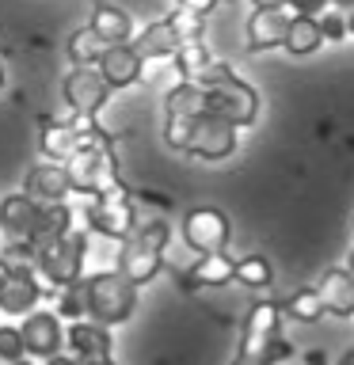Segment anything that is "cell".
Wrapping results in <instances>:
<instances>
[{"instance_id": "6da1fadb", "label": "cell", "mask_w": 354, "mask_h": 365, "mask_svg": "<svg viewBox=\"0 0 354 365\" xmlns=\"http://www.w3.org/2000/svg\"><path fill=\"white\" fill-rule=\"evenodd\" d=\"M293 358V342L282 335V304L259 301L244 319V335L233 365H282Z\"/></svg>"}, {"instance_id": "7a4b0ae2", "label": "cell", "mask_w": 354, "mask_h": 365, "mask_svg": "<svg viewBox=\"0 0 354 365\" xmlns=\"http://www.w3.org/2000/svg\"><path fill=\"white\" fill-rule=\"evenodd\" d=\"M164 141L179 153H191L198 160H228L236 153L240 137L236 125L217 114H198V118H168L164 122Z\"/></svg>"}, {"instance_id": "3957f363", "label": "cell", "mask_w": 354, "mask_h": 365, "mask_svg": "<svg viewBox=\"0 0 354 365\" xmlns=\"http://www.w3.org/2000/svg\"><path fill=\"white\" fill-rule=\"evenodd\" d=\"M171 240V228L168 221L160 217H148V221H137V228L122 240V251H118V274H126L133 285H145L153 282L160 267H164V247Z\"/></svg>"}, {"instance_id": "277c9868", "label": "cell", "mask_w": 354, "mask_h": 365, "mask_svg": "<svg viewBox=\"0 0 354 365\" xmlns=\"http://www.w3.org/2000/svg\"><path fill=\"white\" fill-rule=\"evenodd\" d=\"M137 308V285L118 270L88 274V319L103 327H118Z\"/></svg>"}, {"instance_id": "5b68a950", "label": "cell", "mask_w": 354, "mask_h": 365, "mask_svg": "<svg viewBox=\"0 0 354 365\" xmlns=\"http://www.w3.org/2000/svg\"><path fill=\"white\" fill-rule=\"evenodd\" d=\"M65 171H69V187H73L76 194H84V198H99V194H111V190L122 187L114 145L84 148V153H76L73 160H69Z\"/></svg>"}, {"instance_id": "8992f818", "label": "cell", "mask_w": 354, "mask_h": 365, "mask_svg": "<svg viewBox=\"0 0 354 365\" xmlns=\"http://www.w3.org/2000/svg\"><path fill=\"white\" fill-rule=\"evenodd\" d=\"M84 259H88V232H69L54 244H46L34 251V270L42 274L54 289H65L84 278Z\"/></svg>"}, {"instance_id": "52a82bcc", "label": "cell", "mask_w": 354, "mask_h": 365, "mask_svg": "<svg viewBox=\"0 0 354 365\" xmlns=\"http://www.w3.org/2000/svg\"><path fill=\"white\" fill-rule=\"evenodd\" d=\"M88 228L107 240H126L137 228V198L133 190H111V194H99V198L88 202Z\"/></svg>"}, {"instance_id": "ba28073f", "label": "cell", "mask_w": 354, "mask_h": 365, "mask_svg": "<svg viewBox=\"0 0 354 365\" xmlns=\"http://www.w3.org/2000/svg\"><path fill=\"white\" fill-rule=\"evenodd\" d=\"M206 114H217V118H228L240 130V125H251L259 118V91L244 84L236 73L221 80V84L206 88Z\"/></svg>"}, {"instance_id": "9c48e42d", "label": "cell", "mask_w": 354, "mask_h": 365, "mask_svg": "<svg viewBox=\"0 0 354 365\" xmlns=\"http://www.w3.org/2000/svg\"><path fill=\"white\" fill-rule=\"evenodd\" d=\"M111 99V84L99 76L96 65H80L65 76V103L73 114H84V118H96L103 110V103Z\"/></svg>"}, {"instance_id": "30bf717a", "label": "cell", "mask_w": 354, "mask_h": 365, "mask_svg": "<svg viewBox=\"0 0 354 365\" xmlns=\"http://www.w3.org/2000/svg\"><path fill=\"white\" fill-rule=\"evenodd\" d=\"M183 240L187 247H194L198 255H213V251H225L228 244V217L213 205H198L183 217Z\"/></svg>"}, {"instance_id": "8fae6325", "label": "cell", "mask_w": 354, "mask_h": 365, "mask_svg": "<svg viewBox=\"0 0 354 365\" xmlns=\"http://www.w3.org/2000/svg\"><path fill=\"white\" fill-rule=\"evenodd\" d=\"M42 301V282L34 262H11V274L0 289V312L8 316H31L34 304Z\"/></svg>"}, {"instance_id": "7c38bea8", "label": "cell", "mask_w": 354, "mask_h": 365, "mask_svg": "<svg viewBox=\"0 0 354 365\" xmlns=\"http://www.w3.org/2000/svg\"><path fill=\"white\" fill-rule=\"evenodd\" d=\"M171 65H176L179 80H187V84H202V88L221 84V80L233 76V68L221 65V61H213L210 50H206L202 42H183L179 50L171 53Z\"/></svg>"}, {"instance_id": "4fadbf2b", "label": "cell", "mask_w": 354, "mask_h": 365, "mask_svg": "<svg viewBox=\"0 0 354 365\" xmlns=\"http://www.w3.org/2000/svg\"><path fill=\"white\" fill-rule=\"evenodd\" d=\"M23 346H27V358H54V354H61V339H65V331H61V316L57 312H39L34 308L31 316H23Z\"/></svg>"}, {"instance_id": "5bb4252c", "label": "cell", "mask_w": 354, "mask_h": 365, "mask_svg": "<svg viewBox=\"0 0 354 365\" xmlns=\"http://www.w3.org/2000/svg\"><path fill=\"white\" fill-rule=\"evenodd\" d=\"M23 194H27L31 202H39V205L65 202L69 194H73L65 164H54V160H46V164L27 168V175H23Z\"/></svg>"}, {"instance_id": "9a60e30c", "label": "cell", "mask_w": 354, "mask_h": 365, "mask_svg": "<svg viewBox=\"0 0 354 365\" xmlns=\"http://www.w3.org/2000/svg\"><path fill=\"white\" fill-rule=\"evenodd\" d=\"M293 11L290 8H256V16L248 19V50H274V46H285V34H290Z\"/></svg>"}, {"instance_id": "2e32d148", "label": "cell", "mask_w": 354, "mask_h": 365, "mask_svg": "<svg viewBox=\"0 0 354 365\" xmlns=\"http://www.w3.org/2000/svg\"><path fill=\"white\" fill-rule=\"evenodd\" d=\"M65 342L69 350H73V358L80 361H99V358H111V327L96 324V319H76V324H69L65 331Z\"/></svg>"}, {"instance_id": "e0dca14e", "label": "cell", "mask_w": 354, "mask_h": 365, "mask_svg": "<svg viewBox=\"0 0 354 365\" xmlns=\"http://www.w3.org/2000/svg\"><path fill=\"white\" fill-rule=\"evenodd\" d=\"M96 68H99V76L111 84V91H118V88H130V84H137V80H141L145 61L137 57L133 46L126 42V46H107Z\"/></svg>"}, {"instance_id": "ac0fdd59", "label": "cell", "mask_w": 354, "mask_h": 365, "mask_svg": "<svg viewBox=\"0 0 354 365\" xmlns=\"http://www.w3.org/2000/svg\"><path fill=\"white\" fill-rule=\"evenodd\" d=\"M313 289L320 293V301H324V308H328L331 316H339V319H350L354 316V274L347 267L324 270Z\"/></svg>"}, {"instance_id": "d6986e66", "label": "cell", "mask_w": 354, "mask_h": 365, "mask_svg": "<svg viewBox=\"0 0 354 365\" xmlns=\"http://www.w3.org/2000/svg\"><path fill=\"white\" fill-rule=\"evenodd\" d=\"M39 202H31L27 194H8L0 198V232L4 240H27L31 244V232H34V221H39Z\"/></svg>"}, {"instance_id": "ffe728a7", "label": "cell", "mask_w": 354, "mask_h": 365, "mask_svg": "<svg viewBox=\"0 0 354 365\" xmlns=\"http://www.w3.org/2000/svg\"><path fill=\"white\" fill-rule=\"evenodd\" d=\"M236 282V262L225 255V251H213V255H198V262L183 274V285L187 289H217V285Z\"/></svg>"}, {"instance_id": "44dd1931", "label": "cell", "mask_w": 354, "mask_h": 365, "mask_svg": "<svg viewBox=\"0 0 354 365\" xmlns=\"http://www.w3.org/2000/svg\"><path fill=\"white\" fill-rule=\"evenodd\" d=\"M88 27L99 34L107 46H126V42H133V19L126 16L122 8H114V4H96L91 8V19H88Z\"/></svg>"}, {"instance_id": "7402d4cb", "label": "cell", "mask_w": 354, "mask_h": 365, "mask_svg": "<svg viewBox=\"0 0 354 365\" xmlns=\"http://www.w3.org/2000/svg\"><path fill=\"white\" fill-rule=\"evenodd\" d=\"M130 46L137 50V57H141V61H153V57H171V53L183 46V38L171 31L168 19H156V23H148L145 31H137Z\"/></svg>"}, {"instance_id": "603a6c76", "label": "cell", "mask_w": 354, "mask_h": 365, "mask_svg": "<svg viewBox=\"0 0 354 365\" xmlns=\"http://www.w3.org/2000/svg\"><path fill=\"white\" fill-rule=\"evenodd\" d=\"M73 232V205L69 202H54V205H42L39 210V221H34V232H31V247L39 251L54 240H61Z\"/></svg>"}, {"instance_id": "cb8c5ba5", "label": "cell", "mask_w": 354, "mask_h": 365, "mask_svg": "<svg viewBox=\"0 0 354 365\" xmlns=\"http://www.w3.org/2000/svg\"><path fill=\"white\" fill-rule=\"evenodd\" d=\"M320 42H324L320 19H316V16H293L290 34H285V46H282V50H290L293 57H305V53L320 50Z\"/></svg>"}, {"instance_id": "d4e9b609", "label": "cell", "mask_w": 354, "mask_h": 365, "mask_svg": "<svg viewBox=\"0 0 354 365\" xmlns=\"http://www.w3.org/2000/svg\"><path fill=\"white\" fill-rule=\"evenodd\" d=\"M65 50H69V61H73V68H80V65H99V57H103V50H107V42H103L91 27H80V31L69 34Z\"/></svg>"}, {"instance_id": "484cf974", "label": "cell", "mask_w": 354, "mask_h": 365, "mask_svg": "<svg viewBox=\"0 0 354 365\" xmlns=\"http://www.w3.org/2000/svg\"><path fill=\"white\" fill-rule=\"evenodd\" d=\"M278 304H282V316L301 319V324H316V319L328 312L316 289H297L293 297H285V301H278Z\"/></svg>"}, {"instance_id": "4316f807", "label": "cell", "mask_w": 354, "mask_h": 365, "mask_svg": "<svg viewBox=\"0 0 354 365\" xmlns=\"http://www.w3.org/2000/svg\"><path fill=\"white\" fill-rule=\"evenodd\" d=\"M57 316L61 319H88V274L65 289H57Z\"/></svg>"}, {"instance_id": "83f0119b", "label": "cell", "mask_w": 354, "mask_h": 365, "mask_svg": "<svg viewBox=\"0 0 354 365\" xmlns=\"http://www.w3.org/2000/svg\"><path fill=\"white\" fill-rule=\"evenodd\" d=\"M236 282L248 285V289H267L274 282V270L263 255H244V259H236Z\"/></svg>"}, {"instance_id": "f1b7e54d", "label": "cell", "mask_w": 354, "mask_h": 365, "mask_svg": "<svg viewBox=\"0 0 354 365\" xmlns=\"http://www.w3.org/2000/svg\"><path fill=\"white\" fill-rule=\"evenodd\" d=\"M164 19L171 23V31H176L183 42H202V16H194V11H187V8H176Z\"/></svg>"}, {"instance_id": "f546056e", "label": "cell", "mask_w": 354, "mask_h": 365, "mask_svg": "<svg viewBox=\"0 0 354 365\" xmlns=\"http://www.w3.org/2000/svg\"><path fill=\"white\" fill-rule=\"evenodd\" d=\"M19 358H27V346H23V331L11 327V324H0V361L11 365V361H19Z\"/></svg>"}, {"instance_id": "4dcf8cb0", "label": "cell", "mask_w": 354, "mask_h": 365, "mask_svg": "<svg viewBox=\"0 0 354 365\" xmlns=\"http://www.w3.org/2000/svg\"><path fill=\"white\" fill-rule=\"evenodd\" d=\"M320 31H324V42H339V38H347V16L335 8V11H324L320 16Z\"/></svg>"}, {"instance_id": "1f68e13d", "label": "cell", "mask_w": 354, "mask_h": 365, "mask_svg": "<svg viewBox=\"0 0 354 365\" xmlns=\"http://www.w3.org/2000/svg\"><path fill=\"white\" fill-rule=\"evenodd\" d=\"M328 4H331V0H290L285 8H290L293 16H316L320 19L328 11Z\"/></svg>"}, {"instance_id": "d6a6232c", "label": "cell", "mask_w": 354, "mask_h": 365, "mask_svg": "<svg viewBox=\"0 0 354 365\" xmlns=\"http://www.w3.org/2000/svg\"><path fill=\"white\" fill-rule=\"evenodd\" d=\"M179 8H187V11H194V16H210V11L217 8V0H179Z\"/></svg>"}, {"instance_id": "836d02e7", "label": "cell", "mask_w": 354, "mask_h": 365, "mask_svg": "<svg viewBox=\"0 0 354 365\" xmlns=\"http://www.w3.org/2000/svg\"><path fill=\"white\" fill-rule=\"evenodd\" d=\"M46 365H80L73 354H54V358H46Z\"/></svg>"}, {"instance_id": "e575fe53", "label": "cell", "mask_w": 354, "mask_h": 365, "mask_svg": "<svg viewBox=\"0 0 354 365\" xmlns=\"http://www.w3.org/2000/svg\"><path fill=\"white\" fill-rule=\"evenodd\" d=\"M251 4H256V8H285L290 0H251Z\"/></svg>"}, {"instance_id": "d590c367", "label": "cell", "mask_w": 354, "mask_h": 365, "mask_svg": "<svg viewBox=\"0 0 354 365\" xmlns=\"http://www.w3.org/2000/svg\"><path fill=\"white\" fill-rule=\"evenodd\" d=\"M8 274H11V262L0 255V289H4V282H8Z\"/></svg>"}, {"instance_id": "8d00e7d4", "label": "cell", "mask_w": 354, "mask_h": 365, "mask_svg": "<svg viewBox=\"0 0 354 365\" xmlns=\"http://www.w3.org/2000/svg\"><path fill=\"white\" fill-rule=\"evenodd\" d=\"M331 4H335L339 11H354V0H331Z\"/></svg>"}, {"instance_id": "74e56055", "label": "cell", "mask_w": 354, "mask_h": 365, "mask_svg": "<svg viewBox=\"0 0 354 365\" xmlns=\"http://www.w3.org/2000/svg\"><path fill=\"white\" fill-rule=\"evenodd\" d=\"M339 365H354V354H347V358H343Z\"/></svg>"}, {"instance_id": "f35d334b", "label": "cell", "mask_w": 354, "mask_h": 365, "mask_svg": "<svg viewBox=\"0 0 354 365\" xmlns=\"http://www.w3.org/2000/svg\"><path fill=\"white\" fill-rule=\"evenodd\" d=\"M11 365H34L31 358H19V361H11Z\"/></svg>"}, {"instance_id": "ab89813d", "label": "cell", "mask_w": 354, "mask_h": 365, "mask_svg": "<svg viewBox=\"0 0 354 365\" xmlns=\"http://www.w3.org/2000/svg\"><path fill=\"white\" fill-rule=\"evenodd\" d=\"M347 270L354 274V251H350V259H347Z\"/></svg>"}, {"instance_id": "60d3db41", "label": "cell", "mask_w": 354, "mask_h": 365, "mask_svg": "<svg viewBox=\"0 0 354 365\" xmlns=\"http://www.w3.org/2000/svg\"><path fill=\"white\" fill-rule=\"evenodd\" d=\"M347 27H350V31H354V11H350V19H347Z\"/></svg>"}, {"instance_id": "b9f144b4", "label": "cell", "mask_w": 354, "mask_h": 365, "mask_svg": "<svg viewBox=\"0 0 354 365\" xmlns=\"http://www.w3.org/2000/svg\"><path fill=\"white\" fill-rule=\"evenodd\" d=\"M0 88H4V68H0Z\"/></svg>"}]
</instances>
